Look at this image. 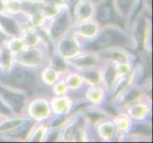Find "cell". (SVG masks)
<instances>
[{
    "label": "cell",
    "mask_w": 153,
    "mask_h": 143,
    "mask_svg": "<svg viewBox=\"0 0 153 143\" xmlns=\"http://www.w3.org/2000/svg\"><path fill=\"white\" fill-rule=\"evenodd\" d=\"M10 79L12 82L17 86L30 87L33 82V76L24 70H16L13 73Z\"/></svg>",
    "instance_id": "obj_2"
},
{
    "label": "cell",
    "mask_w": 153,
    "mask_h": 143,
    "mask_svg": "<svg viewBox=\"0 0 153 143\" xmlns=\"http://www.w3.org/2000/svg\"><path fill=\"white\" fill-rule=\"evenodd\" d=\"M112 10L109 6H104L100 10V19L103 22H109V21L112 20Z\"/></svg>",
    "instance_id": "obj_5"
},
{
    "label": "cell",
    "mask_w": 153,
    "mask_h": 143,
    "mask_svg": "<svg viewBox=\"0 0 153 143\" xmlns=\"http://www.w3.org/2000/svg\"><path fill=\"white\" fill-rule=\"evenodd\" d=\"M66 24H67V18H66V15H63L61 16L59 19H58L54 26H53V29H52V34H53L54 36L59 35L60 34L63 33V31L65 30L66 28Z\"/></svg>",
    "instance_id": "obj_3"
},
{
    "label": "cell",
    "mask_w": 153,
    "mask_h": 143,
    "mask_svg": "<svg viewBox=\"0 0 153 143\" xmlns=\"http://www.w3.org/2000/svg\"><path fill=\"white\" fill-rule=\"evenodd\" d=\"M129 1L130 0H119V2H120V6L122 7L123 10H128V8L129 6Z\"/></svg>",
    "instance_id": "obj_7"
},
{
    "label": "cell",
    "mask_w": 153,
    "mask_h": 143,
    "mask_svg": "<svg viewBox=\"0 0 153 143\" xmlns=\"http://www.w3.org/2000/svg\"><path fill=\"white\" fill-rule=\"evenodd\" d=\"M125 36L119 31H105L97 41L99 47H108L112 45H120L125 42Z\"/></svg>",
    "instance_id": "obj_1"
},
{
    "label": "cell",
    "mask_w": 153,
    "mask_h": 143,
    "mask_svg": "<svg viewBox=\"0 0 153 143\" xmlns=\"http://www.w3.org/2000/svg\"><path fill=\"white\" fill-rule=\"evenodd\" d=\"M7 94L5 95L6 98L8 99V101L13 105V107L15 108L16 110H19L21 105L23 102V98L17 94H10V93H6Z\"/></svg>",
    "instance_id": "obj_4"
},
{
    "label": "cell",
    "mask_w": 153,
    "mask_h": 143,
    "mask_svg": "<svg viewBox=\"0 0 153 143\" xmlns=\"http://www.w3.org/2000/svg\"><path fill=\"white\" fill-rule=\"evenodd\" d=\"M0 21L2 22V24L4 25V27L6 28L10 33L12 34H15L16 33V26H15L14 22L13 20L8 19V18H3V17H0Z\"/></svg>",
    "instance_id": "obj_6"
}]
</instances>
